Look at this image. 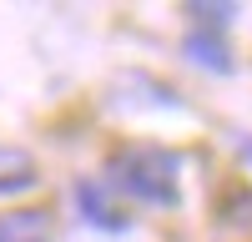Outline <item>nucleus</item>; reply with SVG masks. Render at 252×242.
I'll return each instance as SVG.
<instances>
[{"mask_svg": "<svg viewBox=\"0 0 252 242\" xmlns=\"http://www.w3.org/2000/svg\"><path fill=\"white\" fill-rule=\"evenodd\" d=\"M111 187L157 207H177V156L166 147H131L111 161Z\"/></svg>", "mask_w": 252, "mask_h": 242, "instance_id": "1", "label": "nucleus"}, {"mask_svg": "<svg viewBox=\"0 0 252 242\" xmlns=\"http://www.w3.org/2000/svg\"><path fill=\"white\" fill-rule=\"evenodd\" d=\"M31 187H35V161H31V151L0 147V197H15V192H31Z\"/></svg>", "mask_w": 252, "mask_h": 242, "instance_id": "2", "label": "nucleus"}, {"mask_svg": "<svg viewBox=\"0 0 252 242\" xmlns=\"http://www.w3.org/2000/svg\"><path fill=\"white\" fill-rule=\"evenodd\" d=\"M76 202H81V212H86L96 227H126V217L106 202V187H101V182H81V187H76Z\"/></svg>", "mask_w": 252, "mask_h": 242, "instance_id": "3", "label": "nucleus"}, {"mask_svg": "<svg viewBox=\"0 0 252 242\" xmlns=\"http://www.w3.org/2000/svg\"><path fill=\"white\" fill-rule=\"evenodd\" d=\"M182 51L197 60V66H207V71H232V56H227V46L217 35H202V30H192L182 40Z\"/></svg>", "mask_w": 252, "mask_h": 242, "instance_id": "4", "label": "nucleus"}, {"mask_svg": "<svg viewBox=\"0 0 252 242\" xmlns=\"http://www.w3.org/2000/svg\"><path fill=\"white\" fill-rule=\"evenodd\" d=\"M222 217L232 222V227H252V192L247 187H232L222 197Z\"/></svg>", "mask_w": 252, "mask_h": 242, "instance_id": "5", "label": "nucleus"}, {"mask_svg": "<svg viewBox=\"0 0 252 242\" xmlns=\"http://www.w3.org/2000/svg\"><path fill=\"white\" fill-rule=\"evenodd\" d=\"M192 15H202V20H212V26H227V20L237 15V5H192Z\"/></svg>", "mask_w": 252, "mask_h": 242, "instance_id": "6", "label": "nucleus"}, {"mask_svg": "<svg viewBox=\"0 0 252 242\" xmlns=\"http://www.w3.org/2000/svg\"><path fill=\"white\" fill-rule=\"evenodd\" d=\"M35 222H40V212H20V222H5V217H0V242H15V232H20V227H35Z\"/></svg>", "mask_w": 252, "mask_h": 242, "instance_id": "7", "label": "nucleus"}, {"mask_svg": "<svg viewBox=\"0 0 252 242\" xmlns=\"http://www.w3.org/2000/svg\"><path fill=\"white\" fill-rule=\"evenodd\" d=\"M242 161H252V141H247V147H242Z\"/></svg>", "mask_w": 252, "mask_h": 242, "instance_id": "8", "label": "nucleus"}]
</instances>
